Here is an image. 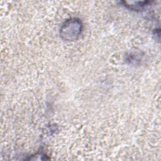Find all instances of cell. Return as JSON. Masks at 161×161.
<instances>
[{"instance_id":"1","label":"cell","mask_w":161,"mask_h":161,"mask_svg":"<svg viewBox=\"0 0 161 161\" xmlns=\"http://www.w3.org/2000/svg\"><path fill=\"white\" fill-rule=\"evenodd\" d=\"M81 27L80 21L76 19H69L62 27L61 36L67 40L76 39L81 31Z\"/></svg>"}]
</instances>
